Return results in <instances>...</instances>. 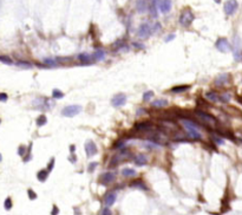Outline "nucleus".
<instances>
[{
  "mask_svg": "<svg viewBox=\"0 0 242 215\" xmlns=\"http://www.w3.org/2000/svg\"><path fill=\"white\" fill-rule=\"evenodd\" d=\"M182 124L184 126V129L187 130L188 135L190 137H192L194 140H201L202 138V134L198 131V126L195 122H192L191 120H183L182 118Z\"/></svg>",
  "mask_w": 242,
  "mask_h": 215,
  "instance_id": "f257e3e1",
  "label": "nucleus"
},
{
  "mask_svg": "<svg viewBox=\"0 0 242 215\" xmlns=\"http://www.w3.org/2000/svg\"><path fill=\"white\" fill-rule=\"evenodd\" d=\"M194 19H195V15L194 13L190 11V9H184L182 13H181V17H180V24L184 27H188L191 25V23L194 22Z\"/></svg>",
  "mask_w": 242,
  "mask_h": 215,
  "instance_id": "f03ea898",
  "label": "nucleus"
},
{
  "mask_svg": "<svg viewBox=\"0 0 242 215\" xmlns=\"http://www.w3.org/2000/svg\"><path fill=\"white\" fill-rule=\"evenodd\" d=\"M129 159H131V155H130L127 150H123L121 154L115 155L111 159V161H110V167H116V165H118L121 162L127 161V160H129Z\"/></svg>",
  "mask_w": 242,
  "mask_h": 215,
  "instance_id": "7ed1b4c3",
  "label": "nucleus"
},
{
  "mask_svg": "<svg viewBox=\"0 0 242 215\" xmlns=\"http://www.w3.org/2000/svg\"><path fill=\"white\" fill-rule=\"evenodd\" d=\"M80 111H82L80 105H69V106H65L62 110V115L65 117H73L76 115L80 114Z\"/></svg>",
  "mask_w": 242,
  "mask_h": 215,
  "instance_id": "20e7f679",
  "label": "nucleus"
},
{
  "mask_svg": "<svg viewBox=\"0 0 242 215\" xmlns=\"http://www.w3.org/2000/svg\"><path fill=\"white\" fill-rule=\"evenodd\" d=\"M151 24L150 23H144L142 24L139 27H138V32H137V36L141 38V39H147L151 33Z\"/></svg>",
  "mask_w": 242,
  "mask_h": 215,
  "instance_id": "39448f33",
  "label": "nucleus"
},
{
  "mask_svg": "<svg viewBox=\"0 0 242 215\" xmlns=\"http://www.w3.org/2000/svg\"><path fill=\"white\" fill-rule=\"evenodd\" d=\"M196 115L198 116V118L202 120L204 123H207L208 125H215L216 124V120L211 115L204 112V111H201V110H196Z\"/></svg>",
  "mask_w": 242,
  "mask_h": 215,
  "instance_id": "423d86ee",
  "label": "nucleus"
},
{
  "mask_svg": "<svg viewBox=\"0 0 242 215\" xmlns=\"http://www.w3.org/2000/svg\"><path fill=\"white\" fill-rule=\"evenodd\" d=\"M237 7H239V4H237L236 0H228V1H226L225 7H223L225 8V13L227 15L234 14L235 11L237 9Z\"/></svg>",
  "mask_w": 242,
  "mask_h": 215,
  "instance_id": "0eeeda50",
  "label": "nucleus"
},
{
  "mask_svg": "<svg viewBox=\"0 0 242 215\" xmlns=\"http://www.w3.org/2000/svg\"><path fill=\"white\" fill-rule=\"evenodd\" d=\"M111 103L115 108H119L127 103V96L124 93H117L116 96H113V98L111 99Z\"/></svg>",
  "mask_w": 242,
  "mask_h": 215,
  "instance_id": "6e6552de",
  "label": "nucleus"
},
{
  "mask_svg": "<svg viewBox=\"0 0 242 215\" xmlns=\"http://www.w3.org/2000/svg\"><path fill=\"white\" fill-rule=\"evenodd\" d=\"M215 46H216L217 50H219V51H221V52H228V51L230 50L229 42L227 40V39H225V38H220L219 40L216 42Z\"/></svg>",
  "mask_w": 242,
  "mask_h": 215,
  "instance_id": "1a4fd4ad",
  "label": "nucleus"
},
{
  "mask_svg": "<svg viewBox=\"0 0 242 215\" xmlns=\"http://www.w3.org/2000/svg\"><path fill=\"white\" fill-rule=\"evenodd\" d=\"M160 4H161V0H152L150 3V5L148 6L149 8V13L152 18H157L158 15V9H160Z\"/></svg>",
  "mask_w": 242,
  "mask_h": 215,
  "instance_id": "9d476101",
  "label": "nucleus"
},
{
  "mask_svg": "<svg viewBox=\"0 0 242 215\" xmlns=\"http://www.w3.org/2000/svg\"><path fill=\"white\" fill-rule=\"evenodd\" d=\"M85 151H86V155H88L89 157H92V156H95L97 154L98 149H97V145L95 144V142L89 141L85 144Z\"/></svg>",
  "mask_w": 242,
  "mask_h": 215,
  "instance_id": "9b49d317",
  "label": "nucleus"
},
{
  "mask_svg": "<svg viewBox=\"0 0 242 215\" xmlns=\"http://www.w3.org/2000/svg\"><path fill=\"white\" fill-rule=\"evenodd\" d=\"M116 199H117V194L115 191H109L108 194L105 195V199H104V203L106 207H111L112 204L116 202Z\"/></svg>",
  "mask_w": 242,
  "mask_h": 215,
  "instance_id": "f8f14e48",
  "label": "nucleus"
},
{
  "mask_svg": "<svg viewBox=\"0 0 242 215\" xmlns=\"http://www.w3.org/2000/svg\"><path fill=\"white\" fill-rule=\"evenodd\" d=\"M115 179H116L115 174H112V173H105V174L102 175L99 180H101V183H102V184L108 185V184L112 183V182L115 181Z\"/></svg>",
  "mask_w": 242,
  "mask_h": 215,
  "instance_id": "ddd939ff",
  "label": "nucleus"
},
{
  "mask_svg": "<svg viewBox=\"0 0 242 215\" xmlns=\"http://www.w3.org/2000/svg\"><path fill=\"white\" fill-rule=\"evenodd\" d=\"M135 129L138 131H152V124L149 122H142V123H137L135 124Z\"/></svg>",
  "mask_w": 242,
  "mask_h": 215,
  "instance_id": "4468645a",
  "label": "nucleus"
},
{
  "mask_svg": "<svg viewBox=\"0 0 242 215\" xmlns=\"http://www.w3.org/2000/svg\"><path fill=\"white\" fill-rule=\"evenodd\" d=\"M160 9L162 13H168L171 9V0H161Z\"/></svg>",
  "mask_w": 242,
  "mask_h": 215,
  "instance_id": "2eb2a0df",
  "label": "nucleus"
},
{
  "mask_svg": "<svg viewBox=\"0 0 242 215\" xmlns=\"http://www.w3.org/2000/svg\"><path fill=\"white\" fill-rule=\"evenodd\" d=\"M148 3H147V0H137L136 1V8H137V11L139 13H144L145 11H147V8H148Z\"/></svg>",
  "mask_w": 242,
  "mask_h": 215,
  "instance_id": "dca6fc26",
  "label": "nucleus"
},
{
  "mask_svg": "<svg viewBox=\"0 0 242 215\" xmlns=\"http://www.w3.org/2000/svg\"><path fill=\"white\" fill-rule=\"evenodd\" d=\"M135 164L136 165H145L147 164V162H148V159H147V156L145 155H143V154H139V155H137L136 157H135Z\"/></svg>",
  "mask_w": 242,
  "mask_h": 215,
  "instance_id": "f3484780",
  "label": "nucleus"
},
{
  "mask_svg": "<svg viewBox=\"0 0 242 215\" xmlns=\"http://www.w3.org/2000/svg\"><path fill=\"white\" fill-rule=\"evenodd\" d=\"M206 98L210 102H217V101H220V96L214 91H208V92H206Z\"/></svg>",
  "mask_w": 242,
  "mask_h": 215,
  "instance_id": "a211bd4d",
  "label": "nucleus"
},
{
  "mask_svg": "<svg viewBox=\"0 0 242 215\" xmlns=\"http://www.w3.org/2000/svg\"><path fill=\"white\" fill-rule=\"evenodd\" d=\"M168 104H169V102L167 99H163V98H160V99H156V101L152 102L154 108H166Z\"/></svg>",
  "mask_w": 242,
  "mask_h": 215,
  "instance_id": "6ab92c4d",
  "label": "nucleus"
},
{
  "mask_svg": "<svg viewBox=\"0 0 242 215\" xmlns=\"http://www.w3.org/2000/svg\"><path fill=\"white\" fill-rule=\"evenodd\" d=\"M79 60L83 64H91L92 62V57L89 53H80L79 54Z\"/></svg>",
  "mask_w": 242,
  "mask_h": 215,
  "instance_id": "aec40b11",
  "label": "nucleus"
},
{
  "mask_svg": "<svg viewBox=\"0 0 242 215\" xmlns=\"http://www.w3.org/2000/svg\"><path fill=\"white\" fill-rule=\"evenodd\" d=\"M122 175L125 177H131V176H135V175H136V170L131 169V168H124L122 170Z\"/></svg>",
  "mask_w": 242,
  "mask_h": 215,
  "instance_id": "412c9836",
  "label": "nucleus"
},
{
  "mask_svg": "<svg viewBox=\"0 0 242 215\" xmlns=\"http://www.w3.org/2000/svg\"><path fill=\"white\" fill-rule=\"evenodd\" d=\"M228 75H226V73H223V75H221V76H219L217 78H216V81H215V84L216 85H223L225 83H227L228 82Z\"/></svg>",
  "mask_w": 242,
  "mask_h": 215,
  "instance_id": "4be33fe9",
  "label": "nucleus"
},
{
  "mask_svg": "<svg viewBox=\"0 0 242 215\" xmlns=\"http://www.w3.org/2000/svg\"><path fill=\"white\" fill-rule=\"evenodd\" d=\"M190 89V85H180V86H175V87H172L171 89V92H183V91H187Z\"/></svg>",
  "mask_w": 242,
  "mask_h": 215,
  "instance_id": "5701e85b",
  "label": "nucleus"
},
{
  "mask_svg": "<svg viewBox=\"0 0 242 215\" xmlns=\"http://www.w3.org/2000/svg\"><path fill=\"white\" fill-rule=\"evenodd\" d=\"M47 176H48V170H40L39 173L37 174V177H38V180H39L40 182L46 181Z\"/></svg>",
  "mask_w": 242,
  "mask_h": 215,
  "instance_id": "b1692460",
  "label": "nucleus"
},
{
  "mask_svg": "<svg viewBox=\"0 0 242 215\" xmlns=\"http://www.w3.org/2000/svg\"><path fill=\"white\" fill-rule=\"evenodd\" d=\"M93 58L96 60H103L105 58V52L103 50H97L95 53H93Z\"/></svg>",
  "mask_w": 242,
  "mask_h": 215,
  "instance_id": "393cba45",
  "label": "nucleus"
},
{
  "mask_svg": "<svg viewBox=\"0 0 242 215\" xmlns=\"http://www.w3.org/2000/svg\"><path fill=\"white\" fill-rule=\"evenodd\" d=\"M46 122H47V118H46L45 115H42V116H39V117L37 118V125H38V126H43V125H45Z\"/></svg>",
  "mask_w": 242,
  "mask_h": 215,
  "instance_id": "a878e982",
  "label": "nucleus"
},
{
  "mask_svg": "<svg viewBox=\"0 0 242 215\" xmlns=\"http://www.w3.org/2000/svg\"><path fill=\"white\" fill-rule=\"evenodd\" d=\"M52 97H53V98H56V99H60V98H63V97H64V93L59 89H54L52 91Z\"/></svg>",
  "mask_w": 242,
  "mask_h": 215,
  "instance_id": "bb28decb",
  "label": "nucleus"
},
{
  "mask_svg": "<svg viewBox=\"0 0 242 215\" xmlns=\"http://www.w3.org/2000/svg\"><path fill=\"white\" fill-rule=\"evenodd\" d=\"M130 185H131V187H133V188H142V189H147V187H145L144 183H143L142 181H133Z\"/></svg>",
  "mask_w": 242,
  "mask_h": 215,
  "instance_id": "cd10ccee",
  "label": "nucleus"
},
{
  "mask_svg": "<svg viewBox=\"0 0 242 215\" xmlns=\"http://www.w3.org/2000/svg\"><path fill=\"white\" fill-rule=\"evenodd\" d=\"M44 63H45L47 66H51V67L57 66V64H58L56 59H51V58H45V59H44Z\"/></svg>",
  "mask_w": 242,
  "mask_h": 215,
  "instance_id": "c85d7f7f",
  "label": "nucleus"
},
{
  "mask_svg": "<svg viewBox=\"0 0 242 215\" xmlns=\"http://www.w3.org/2000/svg\"><path fill=\"white\" fill-rule=\"evenodd\" d=\"M0 62L1 63H4V64H7V65H11V64H13V62H12V59L9 57H7V56H0Z\"/></svg>",
  "mask_w": 242,
  "mask_h": 215,
  "instance_id": "c756f323",
  "label": "nucleus"
},
{
  "mask_svg": "<svg viewBox=\"0 0 242 215\" xmlns=\"http://www.w3.org/2000/svg\"><path fill=\"white\" fill-rule=\"evenodd\" d=\"M161 28H162V26H161L160 23H155V24H152V26H151V33H152V34L157 33V32L161 30Z\"/></svg>",
  "mask_w": 242,
  "mask_h": 215,
  "instance_id": "7c9ffc66",
  "label": "nucleus"
},
{
  "mask_svg": "<svg viewBox=\"0 0 242 215\" xmlns=\"http://www.w3.org/2000/svg\"><path fill=\"white\" fill-rule=\"evenodd\" d=\"M152 97H154V91H147V92H144V95H143V99L145 102H149Z\"/></svg>",
  "mask_w": 242,
  "mask_h": 215,
  "instance_id": "2f4dec72",
  "label": "nucleus"
},
{
  "mask_svg": "<svg viewBox=\"0 0 242 215\" xmlns=\"http://www.w3.org/2000/svg\"><path fill=\"white\" fill-rule=\"evenodd\" d=\"M4 207H5L6 210H9V209L12 208V200L9 199V198H7V199L5 200V202H4Z\"/></svg>",
  "mask_w": 242,
  "mask_h": 215,
  "instance_id": "473e14b6",
  "label": "nucleus"
},
{
  "mask_svg": "<svg viewBox=\"0 0 242 215\" xmlns=\"http://www.w3.org/2000/svg\"><path fill=\"white\" fill-rule=\"evenodd\" d=\"M27 195H28V198H30V200L37 199V194H36L32 189H28V190H27Z\"/></svg>",
  "mask_w": 242,
  "mask_h": 215,
  "instance_id": "72a5a7b5",
  "label": "nucleus"
},
{
  "mask_svg": "<svg viewBox=\"0 0 242 215\" xmlns=\"http://www.w3.org/2000/svg\"><path fill=\"white\" fill-rule=\"evenodd\" d=\"M97 164H98V163H97V162H91V163L89 164L88 171H89V173H92V171H93V170H95V169L97 168Z\"/></svg>",
  "mask_w": 242,
  "mask_h": 215,
  "instance_id": "f704fd0d",
  "label": "nucleus"
},
{
  "mask_svg": "<svg viewBox=\"0 0 242 215\" xmlns=\"http://www.w3.org/2000/svg\"><path fill=\"white\" fill-rule=\"evenodd\" d=\"M221 101L223 102V103H228L229 102V99H230V95L229 93H226V95H222V97H221Z\"/></svg>",
  "mask_w": 242,
  "mask_h": 215,
  "instance_id": "c9c22d12",
  "label": "nucleus"
},
{
  "mask_svg": "<svg viewBox=\"0 0 242 215\" xmlns=\"http://www.w3.org/2000/svg\"><path fill=\"white\" fill-rule=\"evenodd\" d=\"M18 66H21V67H25V69H31V64H28V63H24V62H19L18 63Z\"/></svg>",
  "mask_w": 242,
  "mask_h": 215,
  "instance_id": "e433bc0d",
  "label": "nucleus"
},
{
  "mask_svg": "<svg viewBox=\"0 0 242 215\" xmlns=\"http://www.w3.org/2000/svg\"><path fill=\"white\" fill-rule=\"evenodd\" d=\"M175 34H169V36H167L166 37V39H164V42L166 43H169V42H171V40H174V39H175Z\"/></svg>",
  "mask_w": 242,
  "mask_h": 215,
  "instance_id": "4c0bfd02",
  "label": "nucleus"
},
{
  "mask_svg": "<svg viewBox=\"0 0 242 215\" xmlns=\"http://www.w3.org/2000/svg\"><path fill=\"white\" fill-rule=\"evenodd\" d=\"M123 44H124V43H123L122 40H118L116 44H113V45H112V47L115 48V50H118V48H119L121 46H123Z\"/></svg>",
  "mask_w": 242,
  "mask_h": 215,
  "instance_id": "58836bf2",
  "label": "nucleus"
},
{
  "mask_svg": "<svg viewBox=\"0 0 242 215\" xmlns=\"http://www.w3.org/2000/svg\"><path fill=\"white\" fill-rule=\"evenodd\" d=\"M25 146L24 145H20L19 146V149H18V155H20V156H24V154H25Z\"/></svg>",
  "mask_w": 242,
  "mask_h": 215,
  "instance_id": "ea45409f",
  "label": "nucleus"
},
{
  "mask_svg": "<svg viewBox=\"0 0 242 215\" xmlns=\"http://www.w3.org/2000/svg\"><path fill=\"white\" fill-rule=\"evenodd\" d=\"M211 138H213V141H214L215 143H217V144H222V143H223V141H222L221 138L215 137V136H211Z\"/></svg>",
  "mask_w": 242,
  "mask_h": 215,
  "instance_id": "a19ab883",
  "label": "nucleus"
},
{
  "mask_svg": "<svg viewBox=\"0 0 242 215\" xmlns=\"http://www.w3.org/2000/svg\"><path fill=\"white\" fill-rule=\"evenodd\" d=\"M7 101V95L6 93H0V102H6Z\"/></svg>",
  "mask_w": 242,
  "mask_h": 215,
  "instance_id": "79ce46f5",
  "label": "nucleus"
},
{
  "mask_svg": "<svg viewBox=\"0 0 242 215\" xmlns=\"http://www.w3.org/2000/svg\"><path fill=\"white\" fill-rule=\"evenodd\" d=\"M53 164H54V159H51L50 164H48V171H51L53 169Z\"/></svg>",
  "mask_w": 242,
  "mask_h": 215,
  "instance_id": "37998d69",
  "label": "nucleus"
},
{
  "mask_svg": "<svg viewBox=\"0 0 242 215\" xmlns=\"http://www.w3.org/2000/svg\"><path fill=\"white\" fill-rule=\"evenodd\" d=\"M101 214H104V215H111L112 213H111V212H110L108 208H105V209H103V210L101 212Z\"/></svg>",
  "mask_w": 242,
  "mask_h": 215,
  "instance_id": "c03bdc74",
  "label": "nucleus"
},
{
  "mask_svg": "<svg viewBox=\"0 0 242 215\" xmlns=\"http://www.w3.org/2000/svg\"><path fill=\"white\" fill-rule=\"evenodd\" d=\"M123 144H124L123 142H117V143H116V144L113 145V148H115V149H117V148H121V146H123Z\"/></svg>",
  "mask_w": 242,
  "mask_h": 215,
  "instance_id": "a18cd8bd",
  "label": "nucleus"
},
{
  "mask_svg": "<svg viewBox=\"0 0 242 215\" xmlns=\"http://www.w3.org/2000/svg\"><path fill=\"white\" fill-rule=\"evenodd\" d=\"M58 213H59V209H58V207L54 206L53 209H52V212H51V214H52V215H56V214H58Z\"/></svg>",
  "mask_w": 242,
  "mask_h": 215,
  "instance_id": "49530a36",
  "label": "nucleus"
},
{
  "mask_svg": "<svg viewBox=\"0 0 242 215\" xmlns=\"http://www.w3.org/2000/svg\"><path fill=\"white\" fill-rule=\"evenodd\" d=\"M70 150H71V151H74V150H76V146H74V145H71V146H70Z\"/></svg>",
  "mask_w": 242,
  "mask_h": 215,
  "instance_id": "de8ad7c7",
  "label": "nucleus"
},
{
  "mask_svg": "<svg viewBox=\"0 0 242 215\" xmlns=\"http://www.w3.org/2000/svg\"><path fill=\"white\" fill-rule=\"evenodd\" d=\"M214 1H216L217 4H220V3H221V0H214Z\"/></svg>",
  "mask_w": 242,
  "mask_h": 215,
  "instance_id": "09e8293b",
  "label": "nucleus"
},
{
  "mask_svg": "<svg viewBox=\"0 0 242 215\" xmlns=\"http://www.w3.org/2000/svg\"><path fill=\"white\" fill-rule=\"evenodd\" d=\"M1 160H3V156H1V154H0V162H1Z\"/></svg>",
  "mask_w": 242,
  "mask_h": 215,
  "instance_id": "8fccbe9b",
  "label": "nucleus"
},
{
  "mask_svg": "<svg viewBox=\"0 0 242 215\" xmlns=\"http://www.w3.org/2000/svg\"><path fill=\"white\" fill-rule=\"evenodd\" d=\"M0 123H1V121H0Z\"/></svg>",
  "mask_w": 242,
  "mask_h": 215,
  "instance_id": "3c124183",
  "label": "nucleus"
}]
</instances>
